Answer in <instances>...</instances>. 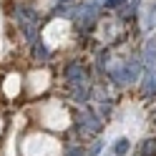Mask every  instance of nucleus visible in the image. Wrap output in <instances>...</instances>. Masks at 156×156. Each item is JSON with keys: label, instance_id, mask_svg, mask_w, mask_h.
I'll list each match as a JSON object with an SVG mask.
<instances>
[{"label": "nucleus", "instance_id": "3", "mask_svg": "<svg viewBox=\"0 0 156 156\" xmlns=\"http://www.w3.org/2000/svg\"><path fill=\"white\" fill-rule=\"evenodd\" d=\"M78 126H83V131H88V133H98L101 131V121L96 119L91 111H81L78 113Z\"/></svg>", "mask_w": 156, "mask_h": 156}, {"label": "nucleus", "instance_id": "1", "mask_svg": "<svg viewBox=\"0 0 156 156\" xmlns=\"http://www.w3.org/2000/svg\"><path fill=\"white\" fill-rule=\"evenodd\" d=\"M15 18H18V25L23 28V33H25V38L30 43H35L38 41V25H41V18H38V13L35 10H30V8H15Z\"/></svg>", "mask_w": 156, "mask_h": 156}, {"label": "nucleus", "instance_id": "4", "mask_svg": "<svg viewBox=\"0 0 156 156\" xmlns=\"http://www.w3.org/2000/svg\"><path fill=\"white\" fill-rule=\"evenodd\" d=\"M144 63H146L149 71L156 68V41H149V43H146V48H144Z\"/></svg>", "mask_w": 156, "mask_h": 156}, {"label": "nucleus", "instance_id": "5", "mask_svg": "<svg viewBox=\"0 0 156 156\" xmlns=\"http://www.w3.org/2000/svg\"><path fill=\"white\" fill-rule=\"evenodd\" d=\"M144 28H146V30L156 28V3H151L149 8H146V13H144Z\"/></svg>", "mask_w": 156, "mask_h": 156}, {"label": "nucleus", "instance_id": "8", "mask_svg": "<svg viewBox=\"0 0 156 156\" xmlns=\"http://www.w3.org/2000/svg\"><path fill=\"white\" fill-rule=\"evenodd\" d=\"M154 146H156V144H154V139L144 141V146H141V151H139V154H141V156H154Z\"/></svg>", "mask_w": 156, "mask_h": 156}, {"label": "nucleus", "instance_id": "7", "mask_svg": "<svg viewBox=\"0 0 156 156\" xmlns=\"http://www.w3.org/2000/svg\"><path fill=\"white\" fill-rule=\"evenodd\" d=\"M33 53H35V58H41V61H48V48H45L43 43H38V41H35Z\"/></svg>", "mask_w": 156, "mask_h": 156}, {"label": "nucleus", "instance_id": "6", "mask_svg": "<svg viewBox=\"0 0 156 156\" xmlns=\"http://www.w3.org/2000/svg\"><path fill=\"white\" fill-rule=\"evenodd\" d=\"M129 149H131V144H129V139H119V141H116V146H113V151H116V156H126V154H129Z\"/></svg>", "mask_w": 156, "mask_h": 156}, {"label": "nucleus", "instance_id": "10", "mask_svg": "<svg viewBox=\"0 0 156 156\" xmlns=\"http://www.w3.org/2000/svg\"><path fill=\"white\" fill-rule=\"evenodd\" d=\"M101 149H103V141H98V144H96V146H93V149H91V156H93V154H98Z\"/></svg>", "mask_w": 156, "mask_h": 156}, {"label": "nucleus", "instance_id": "2", "mask_svg": "<svg viewBox=\"0 0 156 156\" xmlns=\"http://www.w3.org/2000/svg\"><path fill=\"white\" fill-rule=\"evenodd\" d=\"M66 81L71 86H83L86 83V71L81 63H68L66 66Z\"/></svg>", "mask_w": 156, "mask_h": 156}, {"label": "nucleus", "instance_id": "9", "mask_svg": "<svg viewBox=\"0 0 156 156\" xmlns=\"http://www.w3.org/2000/svg\"><path fill=\"white\" fill-rule=\"evenodd\" d=\"M66 156H83V151H81V146H71Z\"/></svg>", "mask_w": 156, "mask_h": 156}]
</instances>
